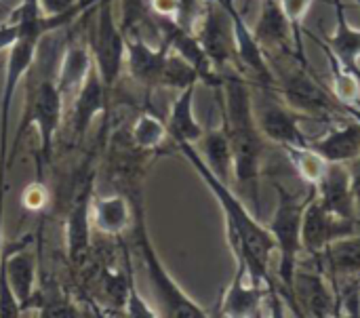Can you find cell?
<instances>
[{
    "label": "cell",
    "instance_id": "cell-23",
    "mask_svg": "<svg viewBox=\"0 0 360 318\" xmlns=\"http://www.w3.org/2000/svg\"><path fill=\"white\" fill-rule=\"evenodd\" d=\"M91 224L105 236H120L133 224V203L122 192L93 196Z\"/></svg>",
    "mask_w": 360,
    "mask_h": 318
},
{
    "label": "cell",
    "instance_id": "cell-5",
    "mask_svg": "<svg viewBox=\"0 0 360 318\" xmlns=\"http://www.w3.org/2000/svg\"><path fill=\"white\" fill-rule=\"evenodd\" d=\"M63 108H65V99L61 95V91L57 89L55 78H40L34 87H27V97H25V112H23V120L17 129L15 141L8 148V163H6V171L11 169L17 148L25 135V131L34 125L40 137V150L36 156V171H38V179H44V165L51 163V152H53V144L57 137V131L61 129V120H63Z\"/></svg>",
    "mask_w": 360,
    "mask_h": 318
},
{
    "label": "cell",
    "instance_id": "cell-6",
    "mask_svg": "<svg viewBox=\"0 0 360 318\" xmlns=\"http://www.w3.org/2000/svg\"><path fill=\"white\" fill-rule=\"evenodd\" d=\"M274 89L281 93L283 101L300 116H350L348 106L340 103L333 95H329V91L310 74L306 59L295 57L293 65L287 68L281 76H276Z\"/></svg>",
    "mask_w": 360,
    "mask_h": 318
},
{
    "label": "cell",
    "instance_id": "cell-3",
    "mask_svg": "<svg viewBox=\"0 0 360 318\" xmlns=\"http://www.w3.org/2000/svg\"><path fill=\"white\" fill-rule=\"evenodd\" d=\"M278 201H276V209L274 215L268 224V230L274 238V247L278 253V283H281V293L285 295L287 304L293 308L295 312V304H293V279H295V270L300 266V253L302 249V222H304V211L308 207V203L314 198L316 188L308 186V194L297 196L293 192H289L283 184H274Z\"/></svg>",
    "mask_w": 360,
    "mask_h": 318
},
{
    "label": "cell",
    "instance_id": "cell-15",
    "mask_svg": "<svg viewBox=\"0 0 360 318\" xmlns=\"http://www.w3.org/2000/svg\"><path fill=\"white\" fill-rule=\"evenodd\" d=\"M124 36H127L124 68L129 70L131 78L139 82L141 87L156 89L169 46L165 42L154 46L143 34H137V32H124Z\"/></svg>",
    "mask_w": 360,
    "mask_h": 318
},
{
    "label": "cell",
    "instance_id": "cell-25",
    "mask_svg": "<svg viewBox=\"0 0 360 318\" xmlns=\"http://www.w3.org/2000/svg\"><path fill=\"white\" fill-rule=\"evenodd\" d=\"M196 150H198L200 158L205 160V165L221 182L228 184L232 177L234 158H232V144H230V135H228V127H226L224 118H221L219 127H213L202 133V137L196 144Z\"/></svg>",
    "mask_w": 360,
    "mask_h": 318
},
{
    "label": "cell",
    "instance_id": "cell-39",
    "mask_svg": "<svg viewBox=\"0 0 360 318\" xmlns=\"http://www.w3.org/2000/svg\"><path fill=\"white\" fill-rule=\"evenodd\" d=\"M0 2H2V0H0Z\"/></svg>",
    "mask_w": 360,
    "mask_h": 318
},
{
    "label": "cell",
    "instance_id": "cell-18",
    "mask_svg": "<svg viewBox=\"0 0 360 318\" xmlns=\"http://www.w3.org/2000/svg\"><path fill=\"white\" fill-rule=\"evenodd\" d=\"M255 114L259 131L266 139L278 144L281 148L310 146V137L300 127V114L291 110L287 103H278L276 99L268 97Z\"/></svg>",
    "mask_w": 360,
    "mask_h": 318
},
{
    "label": "cell",
    "instance_id": "cell-30",
    "mask_svg": "<svg viewBox=\"0 0 360 318\" xmlns=\"http://www.w3.org/2000/svg\"><path fill=\"white\" fill-rule=\"evenodd\" d=\"M283 150L287 152V158L291 160L297 175L308 186L316 188L321 184V179L325 177V173L329 169V163L312 146H287Z\"/></svg>",
    "mask_w": 360,
    "mask_h": 318
},
{
    "label": "cell",
    "instance_id": "cell-34",
    "mask_svg": "<svg viewBox=\"0 0 360 318\" xmlns=\"http://www.w3.org/2000/svg\"><path fill=\"white\" fill-rule=\"evenodd\" d=\"M23 314V308L19 304V300L15 298V293L11 291L6 276L0 268V317L2 318H15Z\"/></svg>",
    "mask_w": 360,
    "mask_h": 318
},
{
    "label": "cell",
    "instance_id": "cell-8",
    "mask_svg": "<svg viewBox=\"0 0 360 318\" xmlns=\"http://www.w3.org/2000/svg\"><path fill=\"white\" fill-rule=\"evenodd\" d=\"M42 40L34 36H19L17 42L6 51V65H4V82L0 95V184L6 182V163H8V118L13 99L17 93L19 82L30 74L32 65L36 63L38 51Z\"/></svg>",
    "mask_w": 360,
    "mask_h": 318
},
{
    "label": "cell",
    "instance_id": "cell-35",
    "mask_svg": "<svg viewBox=\"0 0 360 318\" xmlns=\"http://www.w3.org/2000/svg\"><path fill=\"white\" fill-rule=\"evenodd\" d=\"M312 2H314V0H281L283 11H285L287 19L291 21V25H293V30H295L297 36L302 34V21H304V17L308 15Z\"/></svg>",
    "mask_w": 360,
    "mask_h": 318
},
{
    "label": "cell",
    "instance_id": "cell-1",
    "mask_svg": "<svg viewBox=\"0 0 360 318\" xmlns=\"http://www.w3.org/2000/svg\"><path fill=\"white\" fill-rule=\"evenodd\" d=\"M175 146L184 154V158L194 167V171L200 175V179L207 184V188L211 190V194L219 203V207L224 211L228 245H230V251L234 253V260L247 266L251 279L255 283L264 285L268 289V295L276 304L278 291H276L274 276L270 274V260H272V253H276V247H274V238H272L268 226H264L247 209V205L234 194L230 184L221 182L205 165L196 146L186 144V141H179Z\"/></svg>",
    "mask_w": 360,
    "mask_h": 318
},
{
    "label": "cell",
    "instance_id": "cell-26",
    "mask_svg": "<svg viewBox=\"0 0 360 318\" xmlns=\"http://www.w3.org/2000/svg\"><path fill=\"white\" fill-rule=\"evenodd\" d=\"M335 11H338L335 30L333 34L327 36L323 44L338 57L342 65H346L360 78V30L346 19L344 4L340 0H335Z\"/></svg>",
    "mask_w": 360,
    "mask_h": 318
},
{
    "label": "cell",
    "instance_id": "cell-7",
    "mask_svg": "<svg viewBox=\"0 0 360 318\" xmlns=\"http://www.w3.org/2000/svg\"><path fill=\"white\" fill-rule=\"evenodd\" d=\"M93 63L112 95L116 82L122 76L124 61H127V36L122 25L114 17L112 0L97 2V17H95V32L91 38Z\"/></svg>",
    "mask_w": 360,
    "mask_h": 318
},
{
    "label": "cell",
    "instance_id": "cell-22",
    "mask_svg": "<svg viewBox=\"0 0 360 318\" xmlns=\"http://www.w3.org/2000/svg\"><path fill=\"white\" fill-rule=\"evenodd\" d=\"M310 146L327 160L348 165L360 156V120L352 118L346 125L331 127L316 139H310Z\"/></svg>",
    "mask_w": 360,
    "mask_h": 318
},
{
    "label": "cell",
    "instance_id": "cell-2",
    "mask_svg": "<svg viewBox=\"0 0 360 318\" xmlns=\"http://www.w3.org/2000/svg\"><path fill=\"white\" fill-rule=\"evenodd\" d=\"M221 76L224 80L215 87V97L232 144V177L238 188L249 192L253 207L259 209V175L266 137L257 125L249 80L236 70H228Z\"/></svg>",
    "mask_w": 360,
    "mask_h": 318
},
{
    "label": "cell",
    "instance_id": "cell-12",
    "mask_svg": "<svg viewBox=\"0 0 360 318\" xmlns=\"http://www.w3.org/2000/svg\"><path fill=\"white\" fill-rule=\"evenodd\" d=\"M314 268L297 266L293 279V304L297 317L325 318L338 312V298L331 291L333 287L327 281V272L321 264V257H312Z\"/></svg>",
    "mask_w": 360,
    "mask_h": 318
},
{
    "label": "cell",
    "instance_id": "cell-9",
    "mask_svg": "<svg viewBox=\"0 0 360 318\" xmlns=\"http://www.w3.org/2000/svg\"><path fill=\"white\" fill-rule=\"evenodd\" d=\"M95 190V169L86 163L74 182L65 213V247L72 264H80L91 247V205Z\"/></svg>",
    "mask_w": 360,
    "mask_h": 318
},
{
    "label": "cell",
    "instance_id": "cell-36",
    "mask_svg": "<svg viewBox=\"0 0 360 318\" xmlns=\"http://www.w3.org/2000/svg\"><path fill=\"white\" fill-rule=\"evenodd\" d=\"M19 36H21V27H19V23L15 19L8 17L4 23H0V53L8 51L17 42Z\"/></svg>",
    "mask_w": 360,
    "mask_h": 318
},
{
    "label": "cell",
    "instance_id": "cell-17",
    "mask_svg": "<svg viewBox=\"0 0 360 318\" xmlns=\"http://www.w3.org/2000/svg\"><path fill=\"white\" fill-rule=\"evenodd\" d=\"M30 236L2 251L0 268L15 298L19 300L23 312L32 306L36 293V255L27 249Z\"/></svg>",
    "mask_w": 360,
    "mask_h": 318
},
{
    "label": "cell",
    "instance_id": "cell-24",
    "mask_svg": "<svg viewBox=\"0 0 360 318\" xmlns=\"http://www.w3.org/2000/svg\"><path fill=\"white\" fill-rule=\"evenodd\" d=\"M194 95H196V84H190L181 91H177L175 101L171 103V112L167 118V131L173 144L186 141L196 146L198 139L202 137L205 129L198 122L194 114Z\"/></svg>",
    "mask_w": 360,
    "mask_h": 318
},
{
    "label": "cell",
    "instance_id": "cell-20",
    "mask_svg": "<svg viewBox=\"0 0 360 318\" xmlns=\"http://www.w3.org/2000/svg\"><path fill=\"white\" fill-rule=\"evenodd\" d=\"M316 201L331 213L348 220H356V203L350 186V171L348 165L342 163H329V169L321 184L316 186ZM360 224V222H359Z\"/></svg>",
    "mask_w": 360,
    "mask_h": 318
},
{
    "label": "cell",
    "instance_id": "cell-14",
    "mask_svg": "<svg viewBox=\"0 0 360 318\" xmlns=\"http://www.w3.org/2000/svg\"><path fill=\"white\" fill-rule=\"evenodd\" d=\"M253 34L266 53H270V51L293 53V49H295L297 57H306L302 38L295 34L291 21L287 19L281 0H262V11H259L257 23L253 27Z\"/></svg>",
    "mask_w": 360,
    "mask_h": 318
},
{
    "label": "cell",
    "instance_id": "cell-11",
    "mask_svg": "<svg viewBox=\"0 0 360 318\" xmlns=\"http://www.w3.org/2000/svg\"><path fill=\"white\" fill-rule=\"evenodd\" d=\"M360 230V224L356 220L340 217L331 211H327L319 201L316 194L308 203L304 211V222H302V249L310 257L323 255V251L346 236H352Z\"/></svg>",
    "mask_w": 360,
    "mask_h": 318
},
{
    "label": "cell",
    "instance_id": "cell-28",
    "mask_svg": "<svg viewBox=\"0 0 360 318\" xmlns=\"http://www.w3.org/2000/svg\"><path fill=\"white\" fill-rule=\"evenodd\" d=\"M327 63H329V72H331V87H333V97L348 106V108H360V78L350 72L346 65H342L338 61V57L321 42Z\"/></svg>",
    "mask_w": 360,
    "mask_h": 318
},
{
    "label": "cell",
    "instance_id": "cell-38",
    "mask_svg": "<svg viewBox=\"0 0 360 318\" xmlns=\"http://www.w3.org/2000/svg\"><path fill=\"white\" fill-rule=\"evenodd\" d=\"M6 192H8V186L6 182L0 184V257H2V251H4V201H6Z\"/></svg>",
    "mask_w": 360,
    "mask_h": 318
},
{
    "label": "cell",
    "instance_id": "cell-19",
    "mask_svg": "<svg viewBox=\"0 0 360 318\" xmlns=\"http://www.w3.org/2000/svg\"><path fill=\"white\" fill-rule=\"evenodd\" d=\"M266 293H268V289L251 279L247 266L236 262V274H234L232 283L228 285V289L219 302V310L215 314L232 318L255 317L262 310Z\"/></svg>",
    "mask_w": 360,
    "mask_h": 318
},
{
    "label": "cell",
    "instance_id": "cell-21",
    "mask_svg": "<svg viewBox=\"0 0 360 318\" xmlns=\"http://www.w3.org/2000/svg\"><path fill=\"white\" fill-rule=\"evenodd\" d=\"M93 65L95 63H93L91 40L74 38L65 46L63 57H61L59 68H57V76H55L57 89L61 91L63 99H74V95L78 93V89L86 80Z\"/></svg>",
    "mask_w": 360,
    "mask_h": 318
},
{
    "label": "cell",
    "instance_id": "cell-13",
    "mask_svg": "<svg viewBox=\"0 0 360 318\" xmlns=\"http://www.w3.org/2000/svg\"><path fill=\"white\" fill-rule=\"evenodd\" d=\"M224 4L230 11L232 25H234V49H236V70L247 78H253L264 91H272L276 84V74L272 65L268 63V55L259 40L255 38L253 30L247 25L238 8L232 0H224Z\"/></svg>",
    "mask_w": 360,
    "mask_h": 318
},
{
    "label": "cell",
    "instance_id": "cell-33",
    "mask_svg": "<svg viewBox=\"0 0 360 318\" xmlns=\"http://www.w3.org/2000/svg\"><path fill=\"white\" fill-rule=\"evenodd\" d=\"M19 201H21V207H23L25 211H30V213H40V211H44V209L49 207V203H51V190L46 188V182H44V179H38V177H36V182H30V184L23 188Z\"/></svg>",
    "mask_w": 360,
    "mask_h": 318
},
{
    "label": "cell",
    "instance_id": "cell-27",
    "mask_svg": "<svg viewBox=\"0 0 360 318\" xmlns=\"http://www.w3.org/2000/svg\"><path fill=\"white\" fill-rule=\"evenodd\" d=\"M319 257L333 283L338 279L360 276V230L352 236L331 243Z\"/></svg>",
    "mask_w": 360,
    "mask_h": 318
},
{
    "label": "cell",
    "instance_id": "cell-16",
    "mask_svg": "<svg viewBox=\"0 0 360 318\" xmlns=\"http://www.w3.org/2000/svg\"><path fill=\"white\" fill-rule=\"evenodd\" d=\"M110 97L112 95L108 93L97 68L93 65L86 80L82 82V87L78 89V93L72 99V133H74V139H82L99 114L103 116V120H108Z\"/></svg>",
    "mask_w": 360,
    "mask_h": 318
},
{
    "label": "cell",
    "instance_id": "cell-4",
    "mask_svg": "<svg viewBox=\"0 0 360 318\" xmlns=\"http://www.w3.org/2000/svg\"><path fill=\"white\" fill-rule=\"evenodd\" d=\"M133 203V222H135V236H137V247L148 272V281L154 289L156 302H158V312L160 317L171 318H205L209 317V312L194 302L184 289L181 285L171 276V272L167 270L165 262L160 260L150 232H148V224H146V211L141 207V198L139 192L133 196H129Z\"/></svg>",
    "mask_w": 360,
    "mask_h": 318
},
{
    "label": "cell",
    "instance_id": "cell-37",
    "mask_svg": "<svg viewBox=\"0 0 360 318\" xmlns=\"http://www.w3.org/2000/svg\"><path fill=\"white\" fill-rule=\"evenodd\" d=\"M348 171H350V186H352V194H354V203H356V215L360 222V156L356 160L348 163Z\"/></svg>",
    "mask_w": 360,
    "mask_h": 318
},
{
    "label": "cell",
    "instance_id": "cell-31",
    "mask_svg": "<svg viewBox=\"0 0 360 318\" xmlns=\"http://www.w3.org/2000/svg\"><path fill=\"white\" fill-rule=\"evenodd\" d=\"M198 82H200V78H198V72L194 70V65L188 59H184L179 53L169 49L167 57H165L162 72H160L158 87L181 91V89H186L190 84H198Z\"/></svg>",
    "mask_w": 360,
    "mask_h": 318
},
{
    "label": "cell",
    "instance_id": "cell-32",
    "mask_svg": "<svg viewBox=\"0 0 360 318\" xmlns=\"http://www.w3.org/2000/svg\"><path fill=\"white\" fill-rule=\"evenodd\" d=\"M124 264H127V300H124V308L129 317H160L158 310H154L152 306H148V302L139 295L137 285H135V276H133V268H131V260H129V251H124Z\"/></svg>",
    "mask_w": 360,
    "mask_h": 318
},
{
    "label": "cell",
    "instance_id": "cell-10",
    "mask_svg": "<svg viewBox=\"0 0 360 318\" xmlns=\"http://www.w3.org/2000/svg\"><path fill=\"white\" fill-rule=\"evenodd\" d=\"M219 74L228 68L236 70V49H234V25L224 0H207L202 17L194 32ZM238 72V70H236Z\"/></svg>",
    "mask_w": 360,
    "mask_h": 318
},
{
    "label": "cell",
    "instance_id": "cell-29",
    "mask_svg": "<svg viewBox=\"0 0 360 318\" xmlns=\"http://www.w3.org/2000/svg\"><path fill=\"white\" fill-rule=\"evenodd\" d=\"M169 139L167 122L152 112H141L131 127V144L141 152H154Z\"/></svg>",
    "mask_w": 360,
    "mask_h": 318
}]
</instances>
